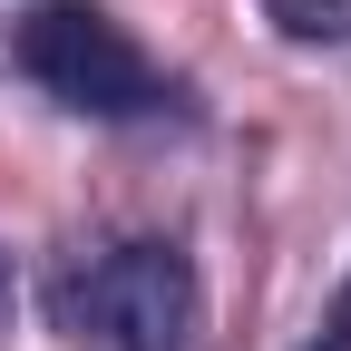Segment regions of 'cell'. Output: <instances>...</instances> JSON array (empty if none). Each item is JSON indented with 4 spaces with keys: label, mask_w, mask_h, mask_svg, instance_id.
<instances>
[{
    "label": "cell",
    "mask_w": 351,
    "mask_h": 351,
    "mask_svg": "<svg viewBox=\"0 0 351 351\" xmlns=\"http://www.w3.org/2000/svg\"><path fill=\"white\" fill-rule=\"evenodd\" d=\"M10 49H20V69L49 88L59 108H78V117H147V108H166V78L147 69V49H137L108 10H88V0H39Z\"/></svg>",
    "instance_id": "obj_1"
},
{
    "label": "cell",
    "mask_w": 351,
    "mask_h": 351,
    "mask_svg": "<svg viewBox=\"0 0 351 351\" xmlns=\"http://www.w3.org/2000/svg\"><path fill=\"white\" fill-rule=\"evenodd\" d=\"M59 313L88 351H186L195 332V263L176 244H117L88 274H69Z\"/></svg>",
    "instance_id": "obj_2"
},
{
    "label": "cell",
    "mask_w": 351,
    "mask_h": 351,
    "mask_svg": "<svg viewBox=\"0 0 351 351\" xmlns=\"http://www.w3.org/2000/svg\"><path fill=\"white\" fill-rule=\"evenodd\" d=\"M263 10H274V29L283 39H351V0H263Z\"/></svg>",
    "instance_id": "obj_3"
},
{
    "label": "cell",
    "mask_w": 351,
    "mask_h": 351,
    "mask_svg": "<svg viewBox=\"0 0 351 351\" xmlns=\"http://www.w3.org/2000/svg\"><path fill=\"white\" fill-rule=\"evenodd\" d=\"M313 351H351V283H341V302H332V322H322V341Z\"/></svg>",
    "instance_id": "obj_4"
},
{
    "label": "cell",
    "mask_w": 351,
    "mask_h": 351,
    "mask_svg": "<svg viewBox=\"0 0 351 351\" xmlns=\"http://www.w3.org/2000/svg\"><path fill=\"white\" fill-rule=\"evenodd\" d=\"M0 332H10V254H0Z\"/></svg>",
    "instance_id": "obj_5"
}]
</instances>
